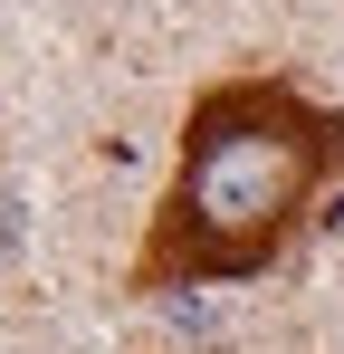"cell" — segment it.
<instances>
[{
  "label": "cell",
  "mask_w": 344,
  "mask_h": 354,
  "mask_svg": "<svg viewBox=\"0 0 344 354\" xmlns=\"http://www.w3.org/2000/svg\"><path fill=\"white\" fill-rule=\"evenodd\" d=\"M10 239H19V201L0 192V249H10Z\"/></svg>",
  "instance_id": "obj_2"
},
{
  "label": "cell",
  "mask_w": 344,
  "mask_h": 354,
  "mask_svg": "<svg viewBox=\"0 0 344 354\" xmlns=\"http://www.w3.org/2000/svg\"><path fill=\"white\" fill-rule=\"evenodd\" d=\"M344 173V115L316 106L287 77H229L182 115V173H172L153 239L134 278L153 297L172 288H229L278 268L316 192Z\"/></svg>",
  "instance_id": "obj_1"
},
{
  "label": "cell",
  "mask_w": 344,
  "mask_h": 354,
  "mask_svg": "<svg viewBox=\"0 0 344 354\" xmlns=\"http://www.w3.org/2000/svg\"><path fill=\"white\" fill-rule=\"evenodd\" d=\"M316 221H325V230H335V239H344V192H335V201H325V211H316Z\"/></svg>",
  "instance_id": "obj_3"
}]
</instances>
